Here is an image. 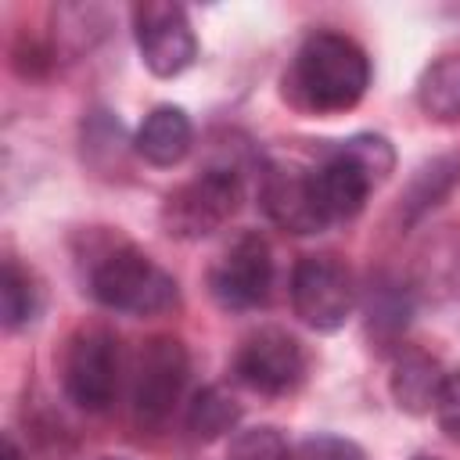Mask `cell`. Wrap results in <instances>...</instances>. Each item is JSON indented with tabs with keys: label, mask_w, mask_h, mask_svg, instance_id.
<instances>
[{
	"label": "cell",
	"mask_w": 460,
	"mask_h": 460,
	"mask_svg": "<svg viewBox=\"0 0 460 460\" xmlns=\"http://www.w3.org/2000/svg\"><path fill=\"white\" fill-rule=\"evenodd\" d=\"M370 86L367 50L345 32H309L280 75V97L302 115H341Z\"/></svg>",
	"instance_id": "obj_1"
},
{
	"label": "cell",
	"mask_w": 460,
	"mask_h": 460,
	"mask_svg": "<svg viewBox=\"0 0 460 460\" xmlns=\"http://www.w3.org/2000/svg\"><path fill=\"white\" fill-rule=\"evenodd\" d=\"M86 288L104 309L126 316H158L180 302L172 273L162 270L144 248L122 237H104L97 248H90Z\"/></svg>",
	"instance_id": "obj_2"
},
{
	"label": "cell",
	"mask_w": 460,
	"mask_h": 460,
	"mask_svg": "<svg viewBox=\"0 0 460 460\" xmlns=\"http://www.w3.org/2000/svg\"><path fill=\"white\" fill-rule=\"evenodd\" d=\"M241 201H244L241 172L230 165H212L162 198L158 223L176 241H201L219 226H226L237 216Z\"/></svg>",
	"instance_id": "obj_3"
},
{
	"label": "cell",
	"mask_w": 460,
	"mask_h": 460,
	"mask_svg": "<svg viewBox=\"0 0 460 460\" xmlns=\"http://www.w3.org/2000/svg\"><path fill=\"white\" fill-rule=\"evenodd\" d=\"M122 385V349L104 323H79L61 349V388L86 410L104 413Z\"/></svg>",
	"instance_id": "obj_4"
},
{
	"label": "cell",
	"mask_w": 460,
	"mask_h": 460,
	"mask_svg": "<svg viewBox=\"0 0 460 460\" xmlns=\"http://www.w3.org/2000/svg\"><path fill=\"white\" fill-rule=\"evenodd\" d=\"M190 374L187 345L176 334H151L133 359L129 406L140 428H158L172 417Z\"/></svg>",
	"instance_id": "obj_5"
},
{
	"label": "cell",
	"mask_w": 460,
	"mask_h": 460,
	"mask_svg": "<svg viewBox=\"0 0 460 460\" xmlns=\"http://www.w3.org/2000/svg\"><path fill=\"white\" fill-rule=\"evenodd\" d=\"M356 280H352V270L331 255V252H313V255H302L291 270V309L295 316L320 331V334H331L338 327H345V320L352 316L356 309Z\"/></svg>",
	"instance_id": "obj_6"
},
{
	"label": "cell",
	"mask_w": 460,
	"mask_h": 460,
	"mask_svg": "<svg viewBox=\"0 0 460 460\" xmlns=\"http://www.w3.org/2000/svg\"><path fill=\"white\" fill-rule=\"evenodd\" d=\"M273 252L262 234H237L208 270V291L226 313H248L270 302Z\"/></svg>",
	"instance_id": "obj_7"
},
{
	"label": "cell",
	"mask_w": 460,
	"mask_h": 460,
	"mask_svg": "<svg viewBox=\"0 0 460 460\" xmlns=\"http://www.w3.org/2000/svg\"><path fill=\"white\" fill-rule=\"evenodd\" d=\"M234 377L259 395H288L305 377V349L284 327H255L234 352Z\"/></svg>",
	"instance_id": "obj_8"
},
{
	"label": "cell",
	"mask_w": 460,
	"mask_h": 460,
	"mask_svg": "<svg viewBox=\"0 0 460 460\" xmlns=\"http://www.w3.org/2000/svg\"><path fill=\"white\" fill-rule=\"evenodd\" d=\"M133 36H137L140 61L158 79H172V75L187 72L198 58V36L180 4H169V0L137 4L133 7Z\"/></svg>",
	"instance_id": "obj_9"
},
{
	"label": "cell",
	"mask_w": 460,
	"mask_h": 460,
	"mask_svg": "<svg viewBox=\"0 0 460 460\" xmlns=\"http://www.w3.org/2000/svg\"><path fill=\"white\" fill-rule=\"evenodd\" d=\"M259 208L288 234H320L327 226L316 198L313 169L291 158H266L259 172Z\"/></svg>",
	"instance_id": "obj_10"
},
{
	"label": "cell",
	"mask_w": 460,
	"mask_h": 460,
	"mask_svg": "<svg viewBox=\"0 0 460 460\" xmlns=\"http://www.w3.org/2000/svg\"><path fill=\"white\" fill-rule=\"evenodd\" d=\"M313 180H316V198H320V212L327 223H349L363 212L370 190L377 187L374 176L352 162L338 144L323 155L320 165H313Z\"/></svg>",
	"instance_id": "obj_11"
},
{
	"label": "cell",
	"mask_w": 460,
	"mask_h": 460,
	"mask_svg": "<svg viewBox=\"0 0 460 460\" xmlns=\"http://www.w3.org/2000/svg\"><path fill=\"white\" fill-rule=\"evenodd\" d=\"M460 284V234L453 226H438L417 248L410 266V291L424 302H446Z\"/></svg>",
	"instance_id": "obj_12"
},
{
	"label": "cell",
	"mask_w": 460,
	"mask_h": 460,
	"mask_svg": "<svg viewBox=\"0 0 460 460\" xmlns=\"http://www.w3.org/2000/svg\"><path fill=\"white\" fill-rule=\"evenodd\" d=\"M442 363L424 352V349H399L392 359V374H388V392L395 399V406L410 417H424L435 410L438 392H442Z\"/></svg>",
	"instance_id": "obj_13"
},
{
	"label": "cell",
	"mask_w": 460,
	"mask_h": 460,
	"mask_svg": "<svg viewBox=\"0 0 460 460\" xmlns=\"http://www.w3.org/2000/svg\"><path fill=\"white\" fill-rule=\"evenodd\" d=\"M413 313V291L406 280H399L388 270L370 273L367 295H363V316H367V334L374 345H395L410 323Z\"/></svg>",
	"instance_id": "obj_14"
},
{
	"label": "cell",
	"mask_w": 460,
	"mask_h": 460,
	"mask_svg": "<svg viewBox=\"0 0 460 460\" xmlns=\"http://www.w3.org/2000/svg\"><path fill=\"white\" fill-rule=\"evenodd\" d=\"M194 144V126H190V115L176 104H158L144 115L137 137H133V147L144 162L158 165V169H169L176 162L187 158Z\"/></svg>",
	"instance_id": "obj_15"
},
{
	"label": "cell",
	"mask_w": 460,
	"mask_h": 460,
	"mask_svg": "<svg viewBox=\"0 0 460 460\" xmlns=\"http://www.w3.org/2000/svg\"><path fill=\"white\" fill-rule=\"evenodd\" d=\"M456 183H460V155H435L424 165H417L399 198L402 223H417L420 216H428L442 198L453 194Z\"/></svg>",
	"instance_id": "obj_16"
},
{
	"label": "cell",
	"mask_w": 460,
	"mask_h": 460,
	"mask_svg": "<svg viewBox=\"0 0 460 460\" xmlns=\"http://www.w3.org/2000/svg\"><path fill=\"white\" fill-rule=\"evenodd\" d=\"M417 108L435 122H460V54H442L420 72Z\"/></svg>",
	"instance_id": "obj_17"
},
{
	"label": "cell",
	"mask_w": 460,
	"mask_h": 460,
	"mask_svg": "<svg viewBox=\"0 0 460 460\" xmlns=\"http://www.w3.org/2000/svg\"><path fill=\"white\" fill-rule=\"evenodd\" d=\"M237 420H241V402L223 385L198 388L194 399H190V406H187V431L198 442H212V438L226 435Z\"/></svg>",
	"instance_id": "obj_18"
},
{
	"label": "cell",
	"mask_w": 460,
	"mask_h": 460,
	"mask_svg": "<svg viewBox=\"0 0 460 460\" xmlns=\"http://www.w3.org/2000/svg\"><path fill=\"white\" fill-rule=\"evenodd\" d=\"M104 32V11L101 7H83V4H65L54 11V50L83 54L90 50Z\"/></svg>",
	"instance_id": "obj_19"
},
{
	"label": "cell",
	"mask_w": 460,
	"mask_h": 460,
	"mask_svg": "<svg viewBox=\"0 0 460 460\" xmlns=\"http://www.w3.org/2000/svg\"><path fill=\"white\" fill-rule=\"evenodd\" d=\"M0 295H4V327L7 331L25 327L40 313V288H36L32 273L22 270L14 259L4 262V288H0Z\"/></svg>",
	"instance_id": "obj_20"
},
{
	"label": "cell",
	"mask_w": 460,
	"mask_h": 460,
	"mask_svg": "<svg viewBox=\"0 0 460 460\" xmlns=\"http://www.w3.org/2000/svg\"><path fill=\"white\" fill-rule=\"evenodd\" d=\"M226 460H291V449L277 428H248L237 431L230 442Z\"/></svg>",
	"instance_id": "obj_21"
},
{
	"label": "cell",
	"mask_w": 460,
	"mask_h": 460,
	"mask_svg": "<svg viewBox=\"0 0 460 460\" xmlns=\"http://www.w3.org/2000/svg\"><path fill=\"white\" fill-rule=\"evenodd\" d=\"M291 460H367V456H363V449L352 438L316 431V435H305L291 449Z\"/></svg>",
	"instance_id": "obj_22"
},
{
	"label": "cell",
	"mask_w": 460,
	"mask_h": 460,
	"mask_svg": "<svg viewBox=\"0 0 460 460\" xmlns=\"http://www.w3.org/2000/svg\"><path fill=\"white\" fill-rule=\"evenodd\" d=\"M435 420L446 431V438L460 442V370L446 374L442 392H438V402H435Z\"/></svg>",
	"instance_id": "obj_23"
},
{
	"label": "cell",
	"mask_w": 460,
	"mask_h": 460,
	"mask_svg": "<svg viewBox=\"0 0 460 460\" xmlns=\"http://www.w3.org/2000/svg\"><path fill=\"white\" fill-rule=\"evenodd\" d=\"M4 460H22V453H18V446H14V438H11V435L4 438Z\"/></svg>",
	"instance_id": "obj_24"
},
{
	"label": "cell",
	"mask_w": 460,
	"mask_h": 460,
	"mask_svg": "<svg viewBox=\"0 0 460 460\" xmlns=\"http://www.w3.org/2000/svg\"><path fill=\"white\" fill-rule=\"evenodd\" d=\"M413 460H442V456H428V453H420V456H413Z\"/></svg>",
	"instance_id": "obj_25"
},
{
	"label": "cell",
	"mask_w": 460,
	"mask_h": 460,
	"mask_svg": "<svg viewBox=\"0 0 460 460\" xmlns=\"http://www.w3.org/2000/svg\"><path fill=\"white\" fill-rule=\"evenodd\" d=\"M101 460H119V456H101Z\"/></svg>",
	"instance_id": "obj_26"
}]
</instances>
